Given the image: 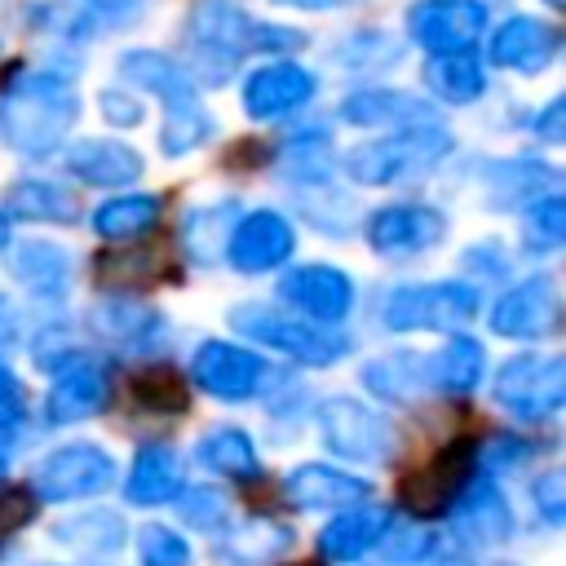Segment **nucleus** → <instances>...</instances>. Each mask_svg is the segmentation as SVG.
I'll return each mask as SVG.
<instances>
[{
	"label": "nucleus",
	"instance_id": "nucleus-1",
	"mask_svg": "<svg viewBox=\"0 0 566 566\" xmlns=\"http://www.w3.org/2000/svg\"><path fill=\"white\" fill-rule=\"evenodd\" d=\"M75 115H80V97L71 80L49 71H27L0 93V137L18 155H35V159L53 155L66 142Z\"/></svg>",
	"mask_w": 566,
	"mask_h": 566
},
{
	"label": "nucleus",
	"instance_id": "nucleus-2",
	"mask_svg": "<svg viewBox=\"0 0 566 566\" xmlns=\"http://www.w3.org/2000/svg\"><path fill=\"white\" fill-rule=\"evenodd\" d=\"M186 35H190V49L199 57V66H217V84L226 80V71L243 57V53H292L301 49V31L292 27H274V22H261L226 0H199L190 22H186Z\"/></svg>",
	"mask_w": 566,
	"mask_h": 566
},
{
	"label": "nucleus",
	"instance_id": "nucleus-3",
	"mask_svg": "<svg viewBox=\"0 0 566 566\" xmlns=\"http://www.w3.org/2000/svg\"><path fill=\"white\" fill-rule=\"evenodd\" d=\"M119 71H124L128 84H137V88H146L164 102V133H159L164 155H190L199 142H208L212 119L199 106L195 80L172 57H164L155 49H133V53L119 57Z\"/></svg>",
	"mask_w": 566,
	"mask_h": 566
},
{
	"label": "nucleus",
	"instance_id": "nucleus-4",
	"mask_svg": "<svg viewBox=\"0 0 566 566\" xmlns=\"http://www.w3.org/2000/svg\"><path fill=\"white\" fill-rule=\"evenodd\" d=\"M447 155H451V133L442 124H420V128H398L385 142L354 146L345 168L363 186H389V181H411L429 172Z\"/></svg>",
	"mask_w": 566,
	"mask_h": 566
},
{
	"label": "nucleus",
	"instance_id": "nucleus-5",
	"mask_svg": "<svg viewBox=\"0 0 566 566\" xmlns=\"http://www.w3.org/2000/svg\"><path fill=\"white\" fill-rule=\"evenodd\" d=\"M230 323L248 336V340H261L296 363H310V367H327L336 363L340 354H349V336L336 332V327H323V323H310V318H283L265 305H239L230 314Z\"/></svg>",
	"mask_w": 566,
	"mask_h": 566
},
{
	"label": "nucleus",
	"instance_id": "nucleus-6",
	"mask_svg": "<svg viewBox=\"0 0 566 566\" xmlns=\"http://www.w3.org/2000/svg\"><path fill=\"white\" fill-rule=\"evenodd\" d=\"M491 394L517 420H548L566 402V363L557 354H517L495 371Z\"/></svg>",
	"mask_w": 566,
	"mask_h": 566
},
{
	"label": "nucleus",
	"instance_id": "nucleus-7",
	"mask_svg": "<svg viewBox=\"0 0 566 566\" xmlns=\"http://www.w3.org/2000/svg\"><path fill=\"white\" fill-rule=\"evenodd\" d=\"M478 314L473 283H411L389 292L385 327L389 332H455Z\"/></svg>",
	"mask_w": 566,
	"mask_h": 566
},
{
	"label": "nucleus",
	"instance_id": "nucleus-8",
	"mask_svg": "<svg viewBox=\"0 0 566 566\" xmlns=\"http://www.w3.org/2000/svg\"><path fill=\"white\" fill-rule=\"evenodd\" d=\"M473 460H478V451L469 438L447 442L429 464H420L416 473L402 478V486H398L402 509H411L420 522L451 513L460 504V495L473 486Z\"/></svg>",
	"mask_w": 566,
	"mask_h": 566
},
{
	"label": "nucleus",
	"instance_id": "nucleus-9",
	"mask_svg": "<svg viewBox=\"0 0 566 566\" xmlns=\"http://www.w3.org/2000/svg\"><path fill=\"white\" fill-rule=\"evenodd\" d=\"M115 482V460L93 447V442H71V447H57L49 451L35 469H31V491L40 500H53V504H66V500H84V495H97Z\"/></svg>",
	"mask_w": 566,
	"mask_h": 566
},
{
	"label": "nucleus",
	"instance_id": "nucleus-10",
	"mask_svg": "<svg viewBox=\"0 0 566 566\" xmlns=\"http://www.w3.org/2000/svg\"><path fill=\"white\" fill-rule=\"evenodd\" d=\"M190 376H195V385H199L203 394L226 398V402H243V398H252V394L265 385L270 367H265L261 354H252V349H243V345L203 340V345L195 349V358H190Z\"/></svg>",
	"mask_w": 566,
	"mask_h": 566
},
{
	"label": "nucleus",
	"instance_id": "nucleus-11",
	"mask_svg": "<svg viewBox=\"0 0 566 566\" xmlns=\"http://www.w3.org/2000/svg\"><path fill=\"white\" fill-rule=\"evenodd\" d=\"M407 31L433 57L438 53H469L473 40L486 31V4L482 0H420L407 13Z\"/></svg>",
	"mask_w": 566,
	"mask_h": 566
},
{
	"label": "nucleus",
	"instance_id": "nucleus-12",
	"mask_svg": "<svg viewBox=\"0 0 566 566\" xmlns=\"http://www.w3.org/2000/svg\"><path fill=\"white\" fill-rule=\"evenodd\" d=\"M318 433L345 460L376 464V460L389 455V424L371 407H363L354 398H327V402H318Z\"/></svg>",
	"mask_w": 566,
	"mask_h": 566
},
{
	"label": "nucleus",
	"instance_id": "nucleus-13",
	"mask_svg": "<svg viewBox=\"0 0 566 566\" xmlns=\"http://www.w3.org/2000/svg\"><path fill=\"white\" fill-rule=\"evenodd\" d=\"M296 248V230L283 212L274 208H256L248 217L234 221L230 239H226V256L239 274H265V270H279Z\"/></svg>",
	"mask_w": 566,
	"mask_h": 566
},
{
	"label": "nucleus",
	"instance_id": "nucleus-14",
	"mask_svg": "<svg viewBox=\"0 0 566 566\" xmlns=\"http://www.w3.org/2000/svg\"><path fill=\"white\" fill-rule=\"evenodd\" d=\"M562 318V301H557V283L548 274H535L526 283H517L513 292H504L491 305V332L509 336V340H539L548 332H557Z\"/></svg>",
	"mask_w": 566,
	"mask_h": 566
},
{
	"label": "nucleus",
	"instance_id": "nucleus-15",
	"mask_svg": "<svg viewBox=\"0 0 566 566\" xmlns=\"http://www.w3.org/2000/svg\"><path fill=\"white\" fill-rule=\"evenodd\" d=\"M279 296L296 310H305L310 318H318L323 327L340 323L354 310V283L345 270L336 265H296L279 279Z\"/></svg>",
	"mask_w": 566,
	"mask_h": 566
},
{
	"label": "nucleus",
	"instance_id": "nucleus-16",
	"mask_svg": "<svg viewBox=\"0 0 566 566\" xmlns=\"http://www.w3.org/2000/svg\"><path fill=\"white\" fill-rule=\"evenodd\" d=\"M442 234H447V217L438 208H429V203H389V208H376L367 217V243L376 252H385V256L389 252L394 256L424 252Z\"/></svg>",
	"mask_w": 566,
	"mask_h": 566
},
{
	"label": "nucleus",
	"instance_id": "nucleus-17",
	"mask_svg": "<svg viewBox=\"0 0 566 566\" xmlns=\"http://www.w3.org/2000/svg\"><path fill=\"white\" fill-rule=\"evenodd\" d=\"M310 97H314V75L305 66H296V62H270V66L252 71L248 84H243V111L252 119L292 115Z\"/></svg>",
	"mask_w": 566,
	"mask_h": 566
},
{
	"label": "nucleus",
	"instance_id": "nucleus-18",
	"mask_svg": "<svg viewBox=\"0 0 566 566\" xmlns=\"http://www.w3.org/2000/svg\"><path fill=\"white\" fill-rule=\"evenodd\" d=\"M553 57H557V31L548 22H539V18L517 13V18L500 22L495 35H491V62L495 66H513L522 75H535Z\"/></svg>",
	"mask_w": 566,
	"mask_h": 566
},
{
	"label": "nucleus",
	"instance_id": "nucleus-19",
	"mask_svg": "<svg viewBox=\"0 0 566 566\" xmlns=\"http://www.w3.org/2000/svg\"><path fill=\"white\" fill-rule=\"evenodd\" d=\"M367 491L371 486L363 478H349V473L327 469V464H301L283 482L287 504L292 509H305V513H314V509H354Z\"/></svg>",
	"mask_w": 566,
	"mask_h": 566
},
{
	"label": "nucleus",
	"instance_id": "nucleus-20",
	"mask_svg": "<svg viewBox=\"0 0 566 566\" xmlns=\"http://www.w3.org/2000/svg\"><path fill=\"white\" fill-rule=\"evenodd\" d=\"M340 115L358 128H420V124H433L429 106L416 97V93H402V88H363V93H349Z\"/></svg>",
	"mask_w": 566,
	"mask_h": 566
},
{
	"label": "nucleus",
	"instance_id": "nucleus-21",
	"mask_svg": "<svg viewBox=\"0 0 566 566\" xmlns=\"http://www.w3.org/2000/svg\"><path fill=\"white\" fill-rule=\"evenodd\" d=\"M106 402V376L102 367L93 363H66V371L53 380L49 398H44V416L53 424H71V420H84L93 411H102Z\"/></svg>",
	"mask_w": 566,
	"mask_h": 566
},
{
	"label": "nucleus",
	"instance_id": "nucleus-22",
	"mask_svg": "<svg viewBox=\"0 0 566 566\" xmlns=\"http://www.w3.org/2000/svg\"><path fill=\"white\" fill-rule=\"evenodd\" d=\"M389 535V509H345L340 517H332L318 535V553L332 557V562H354L363 557L367 548H376L380 539Z\"/></svg>",
	"mask_w": 566,
	"mask_h": 566
},
{
	"label": "nucleus",
	"instance_id": "nucleus-23",
	"mask_svg": "<svg viewBox=\"0 0 566 566\" xmlns=\"http://www.w3.org/2000/svg\"><path fill=\"white\" fill-rule=\"evenodd\" d=\"M66 172L88 186H128L142 177V155L124 142H80L66 150Z\"/></svg>",
	"mask_w": 566,
	"mask_h": 566
},
{
	"label": "nucleus",
	"instance_id": "nucleus-24",
	"mask_svg": "<svg viewBox=\"0 0 566 566\" xmlns=\"http://www.w3.org/2000/svg\"><path fill=\"white\" fill-rule=\"evenodd\" d=\"M181 491V460L172 447H142L133 469H128V482H124V495L133 504H164V500H177Z\"/></svg>",
	"mask_w": 566,
	"mask_h": 566
},
{
	"label": "nucleus",
	"instance_id": "nucleus-25",
	"mask_svg": "<svg viewBox=\"0 0 566 566\" xmlns=\"http://www.w3.org/2000/svg\"><path fill=\"white\" fill-rule=\"evenodd\" d=\"M455 531L469 544H500L513 531V517H509L504 495L491 482H473L460 495V504H455Z\"/></svg>",
	"mask_w": 566,
	"mask_h": 566
},
{
	"label": "nucleus",
	"instance_id": "nucleus-26",
	"mask_svg": "<svg viewBox=\"0 0 566 566\" xmlns=\"http://www.w3.org/2000/svg\"><path fill=\"white\" fill-rule=\"evenodd\" d=\"M482 371H486V354H482V345L473 336H451L424 363V380L438 385L442 394H469V389H478Z\"/></svg>",
	"mask_w": 566,
	"mask_h": 566
},
{
	"label": "nucleus",
	"instance_id": "nucleus-27",
	"mask_svg": "<svg viewBox=\"0 0 566 566\" xmlns=\"http://www.w3.org/2000/svg\"><path fill=\"white\" fill-rule=\"evenodd\" d=\"M9 270H13V279H18L22 287H31L35 296H57V292L66 287L71 261H66V252H62L57 243L27 239V243H18V248L9 252Z\"/></svg>",
	"mask_w": 566,
	"mask_h": 566
},
{
	"label": "nucleus",
	"instance_id": "nucleus-28",
	"mask_svg": "<svg viewBox=\"0 0 566 566\" xmlns=\"http://www.w3.org/2000/svg\"><path fill=\"white\" fill-rule=\"evenodd\" d=\"M177 265L164 248H115L97 256V279L102 283H128V287H150L172 279Z\"/></svg>",
	"mask_w": 566,
	"mask_h": 566
},
{
	"label": "nucleus",
	"instance_id": "nucleus-29",
	"mask_svg": "<svg viewBox=\"0 0 566 566\" xmlns=\"http://www.w3.org/2000/svg\"><path fill=\"white\" fill-rule=\"evenodd\" d=\"M287 539H292L287 526L256 517V522H248V526H239V531H226L212 553H217V562H226V566H261V562H270L274 553H283Z\"/></svg>",
	"mask_w": 566,
	"mask_h": 566
},
{
	"label": "nucleus",
	"instance_id": "nucleus-30",
	"mask_svg": "<svg viewBox=\"0 0 566 566\" xmlns=\"http://www.w3.org/2000/svg\"><path fill=\"white\" fill-rule=\"evenodd\" d=\"M424 84H429L442 102L464 106V102L482 97L486 71H482V62H478L473 53H438V57H429V66H424Z\"/></svg>",
	"mask_w": 566,
	"mask_h": 566
},
{
	"label": "nucleus",
	"instance_id": "nucleus-31",
	"mask_svg": "<svg viewBox=\"0 0 566 566\" xmlns=\"http://www.w3.org/2000/svg\"><path fill=\"white\" fill-rule=\"evenodd\" d=\"M4 212L18 217V221H71L75 217V195L53 186V181H40V177H27L18 181L9 195H4Z\"/></svg>",
	"mask_w": 566,
	"mask_h": 566
},
{
	"label": "nucleus",
	"instance_id": "nucleus-32",
	"mask_svg": "<svg viewBox=\"0 0 566 566\" xmlns=\"http://www.w3.org/2000/svg\"><path fill=\"white\" fill-rule=\"evenodd\" d=\"M195 455H199L203 469H212L221 478H252L256 473V447H252V438L243 429H230V424L208 429L199 438Z\"/></svg>",
	"mask_w": 566,
	"mask_h": 566
},
{
	"label": "nucleus",
	"instance_id": "nucleus-33",
	"mask_svg": "<svg viewBox=\"0 0 566 566\" xmlns=\"http://www.w3.org/2000/svg\"><path fill=\"white\" fill-rule=\"evenodd\" d=\"M159 221L155 195H115L93 212V230L102 239H137Z\"/></svg>",
	"mask_w": 566,
	"mask_h": 566
},
{
	"label": "nucleus",
	"instance_id": "nucleus-34",
	"mask_svg": "<svg viewBox=\"0 0 566 566\" xmlns=\"http://www.w3.org/2000/svg\"><path fill=\"white\" fill-rule=\"evenodd\" d=\"M363 385L376 398L407 402V398H416V389H424V358H416L407 349L402 354H389V358H376V363H367Z\"/></svg>",
	"mask_w": 566,
	"mask_h": 566
},
{
	"label": "nucleus",
	"instance_id": "nucleus-35",
	"mask_svg": "<svg viewBox=\"0 0 566 566\" xmlns=\"http://www.w3.org/2000/svg\"><path fill=\"white\" fill-rule=\"evenodd\" d=\"M53 539H62V544H71L80 553H115L124 544V522L115 513L93 509V513H75L66 522H57Z\"/></svg>",
	"mask_w": 566,
	"mask_h": 566
},
{
	"label": "nucleus",
	"instance_id": "nucleus-36",
	"mask_svg": "<svg viewBox=\"0 0 566 566\" xmlns=\"http://www.w3.org/2000/svg\"><path fill=\"white\" fill-rule=\"evenodd\" d=\"M93 327L106 336V340H119V345H137L146 340L155 327H159V314L137 305V301H97L93 305Z\"/></svg>",
	"mask_w": 566,
	"mask_h": 566
},
{
	"label": "nucleus",
	"instance_id": "nucleus-37",
	"mask_svg": "<svg viewBox=\"0 0 566 566\" xmlns=\"http://www.w3.org/2000/svg\"><path fill=\"white\" fill-rule=\"evenodd\" d=\"M234 221H239V217H234V203H230V199L217 203V208H199V212H190V217H186V230H181L190 256H195V261H212V256L226 248Z\"/></svg>",
	"mask_w": 566,
	"mask_h": 566
},
{
	"label": "nucleus",
	"instance_id": "nucleus-38",
	"mask_svg": "<svg viewBox=\"0 0 566 566\" xmlns=\"http://www.w3.org/2000/svg\"><path fill=\"white\" fill-rule=\"evenodd\" d=\"M133 398H137V407H146V411H186V402H190L186 380L177 376V367H164V363L137 371Z\"/></svg>",
	"mask_w": 566,
	"mask_h": 566
},
{
	"label": "nucleus",
	"instance_id": "nucleus-39",
	"mask_svg": "<svg viewBox=\"0 0 566 566\" xmlns=\"http://www.w3.org/2000/svg\"><path fill=\"white\" fill-rule=\"evenodd\" d=\"M137 562L142 566H186L190 562V548H186V539L177 535V531H168V526H142V535H137Z\"/></svg>",
	"mask_w": 566,
	"mask_h": 566
},
{
	"label": "nucleus",
	"instance_id": "nucleus-40",
	"mask_svg": "<svg viewBox=\"0 0 566 566\" xmlns=\"http://www.w3.org/2000/svg\"><path fill=\"white\" fill-rule=\"evenodd\" d=\"M526 212H531L526 217V234L539 243V252H548V248H557L566 239V199L548 195V199H535Z\"/></svg>",
	"mask_w": 566,
	"mask_h": 566
},
{
	"label": "nucleus",
	"instance_id": "nucleus-41",
	"mask_svg": "<svg viewBox=\"0 0 566 566\" xmlns=\"http://www.w3.org/2000/svg\"><path fill=\"white\" fill-rule=\"evenodd\" d=\"M181 522L199 526V531H221L226 526V500L212 486H199V491L181 495Z\"/></svg>",
	"mask_w": 566,
	"mask_h": 566
},
{
	"label": "nucleus",
	"instance_id": "nucleus-42",
	"mask_svg": "<svg viewBox=\"0 0 566 566\" xmlns=\"http://www.w3.org/2000/svg\"><path fill=\"white\" fill-rule=\"evenodd\" d=\"M438 553V539L424 531V526H411V531H394L389 535V548H385V557L394 562V566H407V562H424V557H433Z\"/></svg>",
	"mask_w": 566,
	"mask_h": 566
},
{
	"label": "nucleus",
	"instance_id": "nucleus-43",
	"mask_svg": "<svg viewBox=\"0 0 566 566\" xmlns=\"http://www.w3.org/2000/svg\"><path fill=\"white\" fill-rule=\"evenodd\" d=\"M531 500L539 504L544 522H562V517H566V478H562V473H544V478H535Z\"/></svg>",
	"mask_w": 566,
	"mask_h": 566
},
{
	"label": "nucleus",
	"instance_id": "nucleus-44",
	"mask_svg": "<svg viewBox=\"0 0 566 566\" xmlns=\"http://www.w3.org/2000/svg\"><path fill=\"white\" fill-rule=\"evenodd\" d=\"M31 513H35L31 491H4V495H0V539H4V535H13L18 526H27V522H31Z\"/></svg>",
	"mask_w": 566,
	"mask_h": 566
},
{
	"label": "nucleus",
	"instance_id": "nucleus-45",
	"mask_svg": "<svg viewBox=\"0 0 566 566\" xmlns=\"http://www.w3.org/2000/svg\"><path fill=\"white\" fill-rule=\"evenodd\" d=\"M27 416V394L9 367H0V429H13Z\"/></svg>",
	"mask_w": 566,
	"mask_h": 566
},
{
	"label": "nucleus",
	"instance_id": "nucleus-46",
	"mask_svg": "<svg viewBox=\"0 0 566 566\" xmlns=\"http://www.w3.org/2000/svg\"><path fill=\"white\" fill-rule=\"evenodd\" d=\"M102 115L128 128V124H137V119H142V102H137V97H128V93H119V88H106V93H102Z\"/></svg>",
	"mask_w": 566,
	"mask_h": 566
},
{
	"label": "nucleus",
	"instance_id": "nucleus-47",
	"mask_svg": "<svg viewBox=\"0 0 566 566\" xmlns=\"http://www.w3.org/2000/svg\"><path fill=\"white\" fill-rule=\"evenodd\" d=\"M562 119H566V102H562V97H553V102L544 106V115H539V119H531V133H535V137H544V142H562Z\"/></svg>",
	"mask_w": 566,
	"mask_h": 566
},
{
	"label": "nucleus",
	"instance_id": "nucleus-48",
	"mask_svg": "<svg viewBox=\"0 0 566 566\" xmlns=\"http://www.w3.org/2000/svg\"><path fill=\"white\" fill-rule=\"evenodd\" d=\"M88 9H97L102 18H128V13H137L142 9V0H84Z\"/></svg>",
	"mask_w": 566,
	"mask_h": 566
},
{
	"label": "nucleus",
	"instance_id": "nucleus-49",
	"mask_svg": "<svg viewBox=\"0 0 566 566\" xmlns=\"http://www.w3.org/2000/svg\"><path fill=\"white\" fill-rule=\"evenodd\" d=\"M279 4H292V9H345V4H358V0H279Z\"/></svg>",
	"mask_w": 566,
	"mask_h": 566
},
{
	"label": "nucleus",
	"instance_id": "nucleus-50",
	"mask_svg": "<svg viewBox=\"0 0 566 566\" xmlns=\"http://www.w3.org/2000/svg\"><path fill=\"white\" fill-rule=\"evenodd\" d=\"M4 243H9V217L0 212V248H4Z\"/></svg>",
	"mask_w": 566,
	"mask_h": 566
},
{
	"label": "nucleus",
	"instance_id": "nucleus-51",
	"mask_svg": "<svg viewBox=\"0 0 566 566\" xmlns=\"http://www.w3.org/2000/svg\"><path fill=\"white\" fill-rule=\"evenodd\" d=\"M301 566H323V562H301Z\"/></svg>",
	"mask_w": 566,
	"mask_h": 566
},
{
	"label": "nucleus",
	"instance_id": "nucleus-52",
	"mask_svg": "<svg viewBox=\"0 0 566 566\" xmlns=\"http://www.w3.org/2000/svg\"><path fill=\"white\" fill-rule=\"evenodd\" d=\"M0 478H4V455H0Z\"/></svg>",
	"mask_w": 566,
	"mask_h": 566
},
{
	"label": "nucleus",
	"instance_id": "nucleus-53",
	"mask_svg": "<svg viewBox=\"0 0 566 566\" xmlns=\"http://www.w3.org/2000/svg\"><path fill=\"white\" fill-rule=\"evenodd\" d=\"M548 4H566V0H548Z\"/></svg>",
	"mask_w": 566,
	"mask_h": 566
}]
</instances>
